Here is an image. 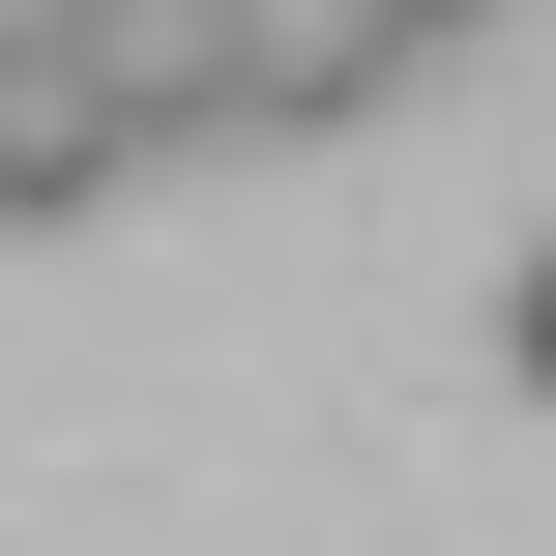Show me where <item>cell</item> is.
Segmentation results:
<instances>
[{
    "label": "cell",
    "mask_w": 556,
    "mask_h": 556,
    "mask_svg": "<svg viewBox=\"0 0 556 556\" xmlns=\"http://www.w3.org/2000/svg\"><path fill=\"white\" fill-rule=\"evenodd\" d=\"M440 29L410 0H205V147H323V117H381Z\"/></svg>",
    "instance_id": "1"
},
{
    "label": "cell",
    "mask_w": 556,
    "mask_h": 556,
    "mask_svg": "<svg viewBox=\"0 0 556 556\" xmlns=\"http://www.w3.org/2000/svg\"><path fill=\"white\" fill-rule=\"evenodd\" d=\"M176 117H147V59L117 29H0V235H59V205H117Z\"/></svg>",
    "instance_id": "2"
},
{
    "label": "cell",
    "mask_w": 556,
    "mask_h": 556,
    "mask_svg": "<svg viewBox=\"0 0 556 556\" xmlns=\"http://www.w3.org/2000/svg\"><path fill=\"white\" fill-rule=\"evenodd\" d=\"M498 352H528V410H556V235H528V293H498Z\"/></svg>",
    "instance_id": "3"
}]
</instances>
